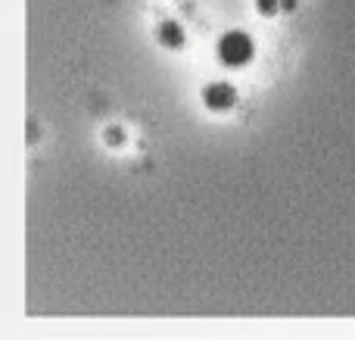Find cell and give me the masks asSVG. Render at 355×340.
Masks as SVG:
<instances>
[{
	"mask_svg": "<svg viewBox=\"0 0 355 340\" xmlns=\"http://www.w3.org/2000/svg\"><path fill=\"white\" fill-rule=\"evenodd\" d=\"M256 47H252V37L243 35V31H227L218 41V60L225 66H246L252 60Z\"/></svg>",
	"mask_w": 355,
	"mask_h": 340,
	"instance_id": "cell-1",
	"label": "cell"
},
{
	"mask_svg": "<svg viewBox=\"0 0 355 340\" xmlns=\"http://www.w3.org/2000/svg\"><path fill=\"white\" fill-rule=\"evenodd\" d=\"M159 41L172 50H181L184 47V28L178 22H162L159 25Z\"/></svg>",
	"mask_w": 355,
	"mask_h": 340,
	"instance_id": "cell-3",
	"label": "cell"
},
{
	"mask_svg": "<svg viewBox=\"0 0 355 340\" xmlns=\"http://www.w3.org/2000/svg\"><path fill=\"white\" fill-rule=\"evenodd\" d=\"M296 0H281V10H293Z\"/></svg>",
	"mask_w": 355,
	"mask_h": 340,
	"instance_id": "cell-5",
	"label": "cell"
},
{
	"mask_svg": "<svg viewBox=\"0 0 355 340\" xmlns=\"http://www.w3.org/2000/svg\"><path fill=\"white\" fill-rule=\"evenodd\" d=\"M256 6L262 16H275V12L281 10V0H256Z\"/></svg>",
	"mask_w": 355,
	"mask_h": 340,
	"instance_id": "cell-4",
	"label": "cell"
},
{
	"mask_svg": "<svg viewBox=\"0 0 355 340\" xmlns=\"http://www.w3.org/2000/svg\"><path fill=\"white\" fill-rule=\"evenodd\" d=\"M202 100H206V106L212 112H225V110H231V106L237 103V91H234V85L215 81V85H209L206 91H202Z\"/></svg>",
	"mask_w": 355,
	"mask_h": 340,
	"instance_id": "cell-2",
	"label": "cell"
}]
</instances>
